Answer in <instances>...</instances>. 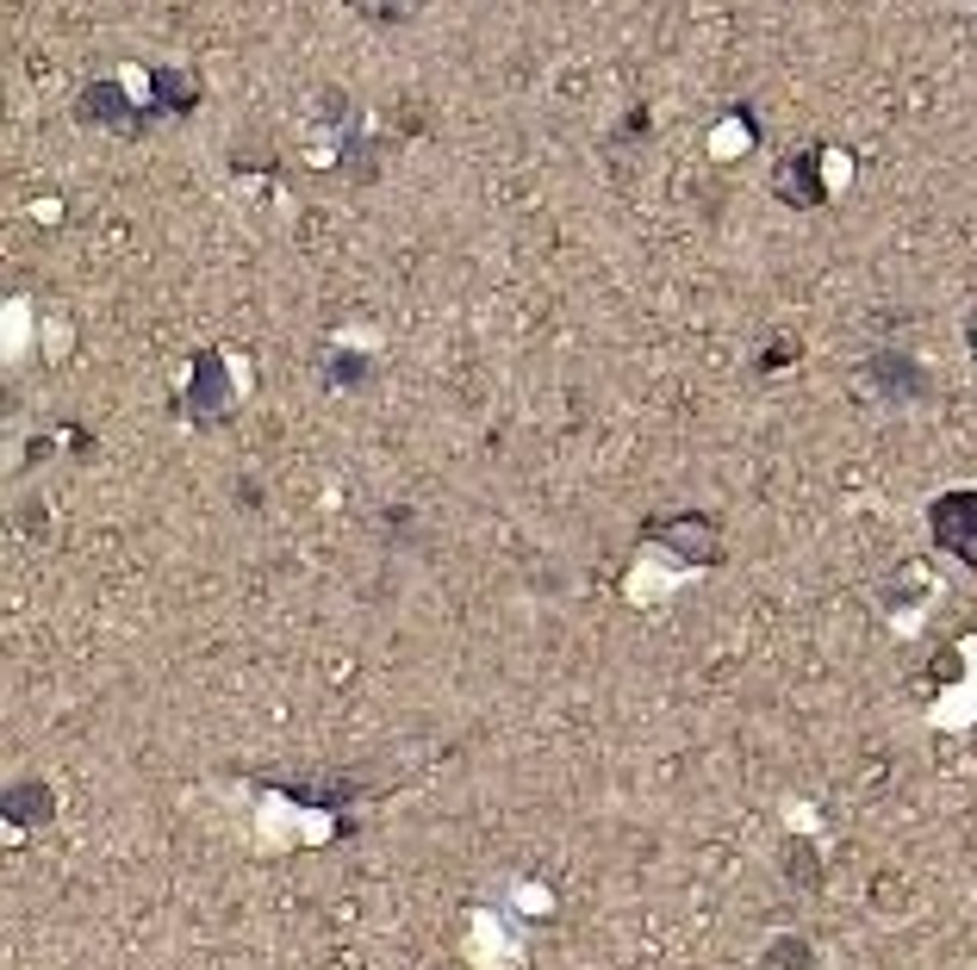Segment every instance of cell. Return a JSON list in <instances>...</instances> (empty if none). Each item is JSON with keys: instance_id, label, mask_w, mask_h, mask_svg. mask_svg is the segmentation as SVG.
<instances>
[{"instance_id": "cell-1", "label": "cell", "mask_w": 977, "mask_h": 970, "mask_svg": "<svg viewBox=\"0 0 977 970\" xmlns=\"http://www.w3.org/2000/svg\"><path fill=\"white\" fill-rule=\"evenodd\" d=\"M642 542H661L673 548L678 560H723V523L704 517V511H666V517H647L642 523Z\"/></svg>"}, {"instance_id": "cell-4", "label": "cell", "mask_w": 977, "mask_h": 970, "mask_svg": "<svg viewBox=\"0 0 977 970\" xmlns=\"http://www.w3.org/2000/svg\"><path fill=\"white\" fill-rule=\"evenodd\" d=\"M81 119H88V125H107V131H125V138H143V131L162 125L157 112H150V100H131L119 81H94V88L81 94Z\"/></svg>"}, {"instance_id": "cell-5", "label": "cell", "mask_w": 977, "mask_h": 970, "mask_svg": "<svg viewBox=\"0 0 977 970\" xmlns=\"http://www.w3.org/2000/svg\"><path fill=\"white\" fill-rule=\"evenodd\" d=\"M188 417L200 423V430H219V423L231 417V374H224V355H219V348H200V355H193Z\"/></svg>"}, {"instance_id": "cell-10", "label": "cell", "mask_w": 977, "mask_h": 970, "mask_svg": "<svg viewBox=\"0 0 977 970\" xmlns=\"http://www.w3.org/2000/svg\"><path fill=\"white\" fill-rule=\"evenodd\" d=\"M380 150H386V143H380V138H362V131H343V150H336V169H343L349 181H374V174H380Z\"/></svg>"}, {"instance_id": "cell-2", "label": "cell", "mask_w": 977, "mask_h": 970, "mask_svg": "<svg viewBox=\"0 0 977 970\" xmlns=\"http://www.w3.org/2000/svg\"><path fill=\"white\" fill-rule=\"evenodd\" d=\"M262 790H281L286 802H312V809H349L362 797H380L367 790L362 771H293V778H255Z\"/></svg>"}, {"instance_id": "cell-9", "label": "cell", "mask_w": 977, "mask_h": 970, "mask_svg": "<svg viewBox=\"0 0 977 970\" xmlns=\"http://www.w3.org/2000/svg\"><path fill=\"white\" fill-rule=\"evenodd\" d=\"M150 112L157 119H181V112H193L200 107V81L193 75H181V69H150Z\"/></svg>"}, {"instance_id": "cell-11", "label": "cell", "mask_w": 977, "mask_h": 970, "mask_svg": "<svg viewBox=\"0 0 977 970\" xmlns=\"http://www.w3.org/2000/svg\"><path fill=\"white\" fill-rule=\"evenodd\" d=\"M324 380H331V386H343V392H355V386H367V380H374V361L355 355V348H343V355L324 361Z\"/></svg>"}, {"instance_id": "cell-3", "label": "cell", "mask_w": 977, "mask_h": 970, "mask_svg": "<svg viewBox=\"0 0 977 970\" xmlns=\"http://www.w3.org/2000/svg\"><path fill=\"white\" fill-rule=\"evenodd\" d=\"M928 529H934V542H940L946 554H959V560L977 573V492L971 485L940 492V498L928 504Z\"/></svg>"}, {"instance_id": "cell-12", "label": "cell", "mask_w": 977, "mask_h": 970, "mask_svg": "<svg viewBox=\"0 0 977 970\" xmlns=\"http://www.w3.org/2000/svg\"><path fill=\"white\" fill-rule=\"evenodd\" d=\"M809 964V946L804 939H778L773 952H766V970H804Z\"/></svg>"}, {"instance_id": "cell-13", "label": "cell", "mask_w": 977, "mask_h": 970, "mask_svg": "<svg viewBox=\"0 0 977 970\" xmlns=\"http://www.w3.org/2000/svg\"><path fill=\"white\" fill-rule=\"evenodd\" d=\"M785 871L797 877L804 890H816V883H822V877H816V859H809V846H804V840H790V852H785Z\"/></svg>"}, {"instance_id": "cell-8", "label": "cell", "mask_w": 977, "mask_h": 970, "mask_svg": "<svg viewBox=\"0 0 977 970\" xmlns=\"http://www.w3.org/2000/svg\"><path fill=\"white\" fill-rule=\"evenodd\" d=\"M50 784H32V778H19V784H7V797H0V821L13 833H26V828H44L50 821Z\"/></svg>"}, {"instance_id": "cell-6", "label": "cell", "mask_w": 977, "mask_h": 970, "mask_svg": "<svg viewBox=\"0 0 977 970\" xmlns=\"http://www.w3.org/2000/svg\"><path fill=\"white\" fill-rule=\"evenodd\" d=\"M866 380H872V386L884 392V398H909V405H915V398H928V392H934V374H928V367H921V361H915V355H909V348H903V343L878 348V355L866 361Z\"/></svg>"}, {"instance_id": "cell-14", "label": "cell", "mask_w": 977, "mask_h": 970, "mask_svg": "<svg viewBox=\"0 0 977 970\" xmlns=\"http://www.w3.org/2000/svg\"><path fill=\"white\" fill-rule=\"evenodd\" d=\"M965 343H971V348H977V312H971V317H965Z\"/></svg>"}, {"instance_id": "cell-7", "label": "cell", "mask_w": 977, "mask_h": 970, "mask_svg": "<svg viewBox=\"0 0 977 970\" xmlns=\"http://www.w3.org/2000/svg\"><path fill=\"white\" fill-rule=\"evenodd\" d=\"M822 150H797L778 162V200L785 205H822Z\"/></svg>"}]
</instances>
